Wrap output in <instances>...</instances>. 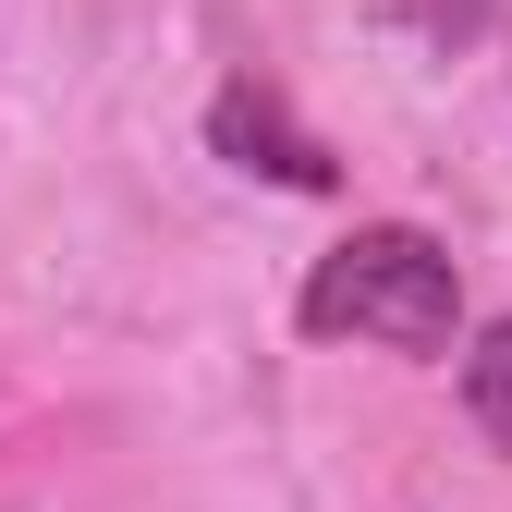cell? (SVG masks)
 Returning a JSON list of instances; mask_svg holds the SVG:
<instances>
[{"mask_svg":"<svg viewBox=\"0 0 512 512\" xmlns=\"http://www.w3.org/2000/svg\"><path fill=\"white\" fill-rule=\"evenodd\" d=\"M305 342H391V354H452V317H464V269L452 244L415 232V220H366L354 244H330L305 269Z\"/></svg>","mask_w":512,"mask_h":512,"instance_id":"6da1fadb","label":"cell"},{"mask_svg":"<svg viewBox=\"0 0 512 512\" xmlns=\"http://www.w3.org/2000/svg\"><path fill=\"white\" fill-rule=\"evenodd\" d=\"M208 135H220V159H232V171H269V183H305V196H330V183H342V171H330V147H317L305 122L281 110V86H256V74H244V86H220Z\"/></svg>","mask_w":512,"mask_h":512,"instance_id":"7a4b0ae2","label":"cell"},{"mask_svg":"<svg viewBox=\"0 0 512 512\" xmlns=\"http://www.w3.org/2000/svg\"><path fill=\"white\" fill-rule=\"evenodd\" d=\"M464 415L488 427V452H512V317H488L464 354Z\"/></svg>","mask_w":512,"mask_h":512,"instance_id":"3957f363","label":"cell"}]
</instances>
